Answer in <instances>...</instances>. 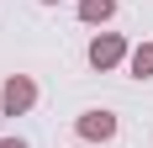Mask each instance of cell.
Segmentation results:
<instances>
[{
  "label": "cell",
  "instance_id": "cell-4",
  "mask_svg": "<svg viewBox=\"0 0 153 148\" xmlns=\"http://www.w3.org/2000/svg\"><path fill=\"white\" fill-rule=\"evenodd\" d=\"M111 11H116V0H79V21H90V27L111 21Z\"/></svg>",
  "mask_w": 153,
  "mask_h": 148
},
{
  "label": "cell",
  "instance_id": "cell-1",
  "mask_svg": "<svg viewBox=\"0 0 153 148\" xmlns=\"http://www.w3.org/2000/svg\"><path fill=\"white\" fill-rule=\"evenodd\" d=\"M32 101H37V85H32L27 74H11L5 90H0V111L5 117H21V111H32Z\"/></svg>",
  "mask_w": 153,
  "mask_h": 148
},
{
  "label": "cell",
  "instance_id": "cell-6",
  "mask_svg": "<svg viewBox=\"0 0 153 148\" xmlns=\"http://www.w3.org/2000/svg\"><path fill=\"white\" fill-rule=\"evenodd\" d=\"M0 148H27V143H21V138H0Z\"/></svg>",
  "mask_w": 153,
  "mask_h": 148
},
{
  "label": "cell",
  "instance_id": "cell-5",
  "mask_svg": "<svg viewBox=\"0 0 153 148\" xmlns=\"http://www.w3.org/2000/svg\"><path fill=\"white\" fill-rule=\"evenodd\" d=\"M127 64H132V74H137V79H148V74H153V43H137Z\"/></svg>",
  "mask_w": 153,
  "mask_h": 148
},
{
  "label": "cell",
  "instance_id": "cell-3",
  "mask_svg": "<svg viewBox=\"0 0 153 148\" xmlns=\"http://www.w3.org/2000/svg\"><path fill=\"white\" fill-rule=\"evenodd\" d=\"M74 127H79V138H85V143H106V138L116 132V117H111V111H85Z\"/></svg>",
  "mask_w": 153,
  "mask_h": 148
},
{
  "label": "cell",
  "instance_id": "cell-2",
  "mask_svg": "<svg viewBox=\"0 0 153 148\" xmlns=\"http://www.w3.org/2000/svg\"><path fill=\"white\" fill-rule=\"evenodd\" d=\"M122 58H127V43L116 37V32H100V37L90 43V64L95 69H116Z\"/></svg>",
  "mask_w": 153,
  "mask_h": 148
},
{
  "label": "cell",
  "instance_id": "cell-7",
  "mask_svg": "<svg viewBox=\"0 0 153 148\" xmlns=\"http://www.w3.org/2000/svg\"><path fill=\"white\" fill-rule=\"evenodd\" d=\"M42 5H58V0H42Z\"/></svg>",
  "mask_w": 153,
  "mask_h": 148
}]
</instances>
